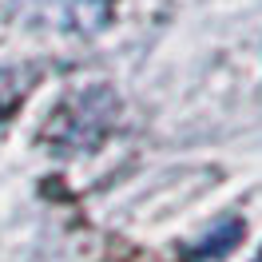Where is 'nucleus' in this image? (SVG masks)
<instances>
[{"label": "nucleus", "instance_id": "nucleus-3", "mask_svg": "<svg viewBox=\"0 0 262 262\" xmlns=\"http://www.w3.org/2000/svg\"><path fill=\"white\" fill-rule=\"evenodd\" d=\"M238 238H243V227H238L234 219H227V223L219 227V234H214V238H207V243L199 246L195 258H219V254H227V250L238 243Z\"/></svg>", "mask_w": 262, "mask_h": 262}, {"label": "nucleus", "instance_id": "nucleus-2", "mask_svg": "<svg viewBox=\"0 0 262 262\" xmlns=\"http://www.w3.org/2000/svg\"><path fill=\"white\" fill-rule=\"evenodd\" d=\"M36 68H0V131H4V123L12 119V112H16L20 103H24V96H28V88L36 83Z\"/></svg>", "mask_w": 262, "mask_h": 262}, {"label": "nucleus", "instance_id": "nucleus-4", "mask_svg": "<svg viewBox=\"0 0 262 262\" xmlns=\"http://www.w3.org/2000/svg\"><path fill=\"white\" fill-rule=\"evenodd\" d=\"M258 262H262V254H258Z\"/></svg>", "mask_w": 262, "mask_h": 262}, {"label": "nucleus", "instance_id": "nucleus-1", "mask_svg": "<svg viewBox=\"0 0 262 262\" xmlns=\"http://www.w3.org/2000/svg\"><path fill=\"white\" fill-rule=\"evenodd\" d=\"M115 119H119V99L112 88H80L76 96H68L56 112L48 115L44 127V143L60 155H80V151H96L107 135H112Z\"/></svg>", "mask_w": 262, "mask_h": 262}]
</instances>
